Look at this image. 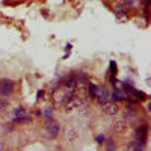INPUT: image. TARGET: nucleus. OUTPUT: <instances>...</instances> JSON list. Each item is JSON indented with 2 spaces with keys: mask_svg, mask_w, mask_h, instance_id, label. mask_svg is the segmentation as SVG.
Masks as SVG:
<instances>
[{
  "mask_svg": "<svg viewBox=\"0 0 151 151\" xmlns=\"http://www.w3.org/2000/svg\"><path fill=\"white\" fill-rule=\"evenodd\" d=\"M122 119H124L125 122H127V124L137 125V124H141V121H142V116L139 115V112H137L136 109H133V107H132V104H130V106H129V109L125 110V113H124Z\"/></svg>",
  "mask_w": 151,
  "mask_h": 151,
  "instance_id": "obj_1",
  "label": "nucleus"
},
{
  "mask_svg": "<svg viewBox=\"0 0 151 151\" xmlns=\"http://www.w3.org/2000/svg\"><path fill=\"white\" fill-rule=\"evenodd\" d=\"M44 129H45L48 137H52V139H53V137H56V136L59 134L60 125H59V122L55 121L53 118H48V119H45V122H44Z\"/></svg>",
  "mask_w": 151,
  "mask_h": 151,
  "instance_id": "obj_2",
  "label": "nucleus"
},
{
  "mask_svg": "<svg viewBox=\"0 0 151 151\" xmlns=\"http://www.w3.org/2000/svg\"><path fill=\"white\" fill-rule=\"evenodd\" d=\"M14 89H15V83L12 82L11 79H2L0 80V95L2 97H11L14 94Z\"/></svg>",
  "mask_w": 151,
  "mask_h": 151,
  "instance_id": "obj_3",
  "label": "nucleus"
},
{
  "mask_svg": "<svg viewBox=\"0 0 151 151\" xmlns=\"http://www.w3.org/2000/svg\"><path fill=\"white\" fill-rule=\"evenodd\" d=\"M12 116H14V122H30L32 121V118H30V115L26 112V109L24 107H17L15 110H14V113H12Z\"/></svg>",
  "mask_w": 151,
  "mask_h": 151,
  "instance_id": "obj_4",
  "label": "nucleus"
},
{
  "mask_svg": "<svg viewBox=\"0 0 151 151\" xmlns=\"http://www.w3.org/2000/svg\"><path fill=\"white\" fill-rule=\"evenodd\" d=\"M134 136H136V141H139L142 144H147L148 139V127L147 124H139L134 130Z\"/></svg>",
  "mask_w": 151,
  "mask_h": 151,
  "instance_id": "obj_5",
  "label": "nucleus"
},
{
  "mask_svg": "<svg viewBox=\"0 0 151 151\" xmlns=\"http://www.w3.org/2000/svg\"><path fill=\"white\" fill-rule=\"evenodd\" d=\"M112 129H113L115 133L122 134L125 132V129H127V122H125L122 118H116L115 121H113V124H112Z\"/></svg>",
  "mask_w": 151,
  "mask_h": 151,
  "instance_id": "obj_6",
  "label": "nucleus"
},
{
  "mask_svg": "<svg viewBox=\"0 0 151 151\" xmlns=\"http://www.w3.org/2000/svg\"><path fill=\"white\" fill-rule=\"evenodd\" d=\"M109 91H107V88L106 86H100V91H98V95L95 97V100H97V103L100 104V106H103L106 101H107V100H109Z\"/></svg>",
  "mask_w": 151,
  "mask_h": 151,
  "instance_id": "obj_7",
  "label": "nucleus"
},
{
  "mask_svg": "<svg viewBox=\"0 0 151 151\" xmlns=\"http://www.w3.org/2000/svg\"><path fill=\"white\" fill-rule=\"evenodd\" d=\"M103 112L104 113H107V115H116V113H118V104L115 103V101H112V103H109V101H106L103 106Z\"/></svg>",
  "mask_w": 151,
  "mask_h": 151,
  "instance_id": "obj_8",
  "label": "nucleus"
},
{
  "mask_svg": "<svg viewBox=\"0 0 151 151\" xmlns=\"http://www.w3.org/2000/svg\"><path fill=\"white\" fill-rule=\"evenodd\" d=\"M113 101L115 103H121V101H125V95H124V92L119 89V88H115V89H113V92L109 95Z\"/></svg>",
  "mask_w": 151,
  "mask_h": 151,
  "instance_id": "obj_9",
  "label": "nucleus"
},
{
  "mask_svg": "<svg viewBox=\"0 0 151 151\" xmlns=\"http://www.w3.org/2000/svg\"><path fill=\"white\" fill-rule=\"evenodd\" d=\"M115 15L118 17V20L119 21H122V23H125L129 20V15H127V9H125L124 6H119V8H116L115 9Z\"/></svg>",
  "mask_w": 151,
  "mask_h": 151,
  "instance_id": "obj_10",
  "label": "nucleus"
},
{
  "mask_svg": "<svg viewBox=\"0 0 151 151\" xmlns=\"http://www.w3.org/2000/svg\"><path fill=\"white\" fill-rule=\"evenodd\" d=\"M98 91H100V86L94 82L89 83V86H88V95H89L91 98H95L98 95Z\"/></svg>",
  "mask_w": 151,
  "mask_h": 151,
  "instance_id": "obj_11",
  "label": "nucleus"
},
{
  "mask_svg": "<svg viewBox=\"0 0 151 151\" xmlns=\"http://www.w3.org/2000/svg\"><path fill=\"white\" fill-rule=\"evenodd\" d=\"M127 150H136V151H139V150H145V144L139 142V141H132L129 145H127Z\"/></svg>",
  "mask_w": 151,
  "mask_h": 151,
  "instance_id": "obj_12",
  "label": "nucleus"
},
{
  "mask_svg": "<svg viewBox=\"0 0 151 151\" xmlns=\"http://www.w3.org/2000/svg\"><path fill=\"white\" fill-rule=\"evenodd\" d=\"M53 107H47V109H44L42 110V116L45 118V119H48V118H53Z\"/></svg>",
  "mask_w": 151,
  "mask_h": 151,
  "instance_id": "obj_13",
  "label": "nucleus"
},
{
  "mask_svg": "<svg viewBox=\"0 0 151 151\" xmlns=\"http://www.w3.org/2000/svg\"><path fill=\"white\" fill-rule=\"evenodd\" d=\"M109 70H110V74L116 76V73H118V67H116V62H115V60H110V62H109Z\"/></svg>",
  "mask_w": 151,
  "mask_h": 151,
  "instance_id": "obj_14",
  "label": "nucleus"
},
{
  "mask_svg": "<svg viewBox=\"0 0 151 151\" xmlns=\"http://www.w3.org/2000/svg\"><path fill=\"white\" fill-rule=\"evenodd\" d=\"M104 144H106V148H107V150H115V148H116V144H115V141H113L112 137L106 139V141H104Z\"/></svg>",
  "mask_w": 151,
  "mask_h": 151,
  "instance_id": "obj_15",
  "label": "nucleus"
},
{
  "mask_svg": "<svg viewBox=\"0 0 151 151\" xmlns=\"http://www.w3.org/2000/svg\"><path fill=\"white\" fill-rule=\"evenodd\" d=\"M67 133H68V139H70V141H74V139H76V136H77V133L74 132V129H68Z\"/></svg>",
  "mask_w": 151,
  "mask_h": 151,
  "instance_id": "obj_16",
  "label": "nucleus"
},
{
  "mask_svg": "<svg viewBox=\"0 0 151 151\" xmlns=\"http://www.w3.org/2000/svg\"><path fill=\"white\" fill-rule=\"evenodd\" d=\"M95 141H97V144H98V145H103V144H104V141H106V136H104V134H98V136L95 137Z\"/></svg>",
  "mask_w": 151,
  "mask_h": 151,
  "instance_id": "obj_17",
  "label": "nucleus"
},
{
  "mask_svg": "<svg viewBox=\"0 0 151 151\" xmlns=\"http://www.w3.org/2000/svg\"><path fill=\"white\" fill-rule=\"evenodd\" d=\"M8 106V100H6V97H2L0 95V109H5Z\"/></svg>",
  "mask_w": 151,
  "mask_h": 151,
  "instance_id": "obj_18",
  "label": "nucleus"
},
{
  "mask_svg": "<svg viewBox=\"0 0 151 151\" xmlns=\"http://www.w3.org/2000/svg\"><path fill=\"white\" fill-rule=\"evenodd\" d=\"M44 98V91H38V95H36V100H40V98Z\"/></svg>",
  "mask_w": 151,
  "mask_h": 151,
  "instance_id": "obj_19",
  "label": "nucleus"
}]
</instances>
